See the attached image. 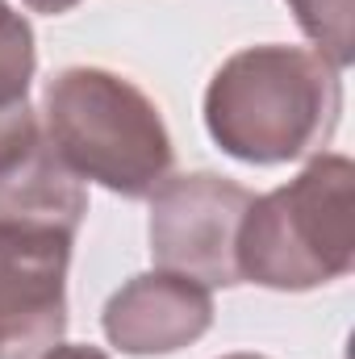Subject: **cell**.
Segmentation results:
<instances>
[{
	"label": "cell",
	"mask_w": 355,
	"mask_h": 359,
	"mask_svg": "<svg viewBox=\"0 0 355 359\" xmlns=\"http://www.w3.org/2000/svg\"><path fill=\"white\" fill-rule=\"evenodd\" d=\"M343 117V72L305 46H243L205 88V130L239 163L322 155Z\"/></svg>",
	"instance_id": "6da1fadb"
},
{
	"label": "cell",
	"mask_w": 355,
	"mask_h": 359,
	"mask_svg": "<svg viewBox=\"0 0 355 359\" xmlns=\"http://www.w3.org/2000/svg\"><path fill=\"white\" fill-rule=\"evenodd\" d=\"M46 142L80 180L126 201L172 176V134L159 104L109 67H63L46 84Z\"/></svg>",
	"instance_id": "7a4b0ae2"
},
{
	"label": "cell",
	"mask_w": 355,
	"mask_h": 359,
	"mask_svg": "<svg viewBox=\"0 0 355 359\" xmlns=\"http://www.w3.org/2000/svg\"><path fill=\"white\" fill-rule=\"evenodd\" d=\"M355 268V163L347 155H314L297 180L251 201L239 226V276L309 292Z\"/></svg>",
	"instance_id": "3957f363"
},
{
	"label": "cell",
	"mask_w": 355,
	"mask_h": 359,
	"mask_svg": "<svg viewBox=\"0 0 355 359\" xmlns=\"http://www.w3.org/2000/svg\"><path fill=\"white\" fill-rule=\"evenodd\" d=\"M255 192L217 172L168 176L151 192V259L163 271L192 276L205 288H234L239 276V226Z\"/></svg>",
	"instance_id": "277c9868"
},
{
	"label": "cell",
	"mask_w": 355,
	"mask_h": 359,
	"mask_svg": "<svg viewBox=\"0 0 355 359\" xmlns=\"http://www.w3.org/2000/svg\"><path fill=\"white\" fill-rule=\"evenodd\" d=\"M72 243L0 226V359H38L63 343Z\"/></svg>",
	"instance_id": "5b68a950"
},
{
	"label": "cell",
	"mask_w": 355,
	"mask_h": 359,
	"mask_svg": "<svg viewBox=\"0 0 355 359\" xmlns=\"http://www.w3.org/2000/svg\"><path fill=\"white\" fill-rule=\"evenodd\" d=\"M100 326L121 355H176L213 326V288L180 271H142L105 301Z\"/></svg>",
	"instance_id": "8992f818"
},
{
	"label": "cell",
	"mask_w": 355,
	"mask_h": 359,
	"mask_svg": "<svg viewBox=\"0 0 355 359\" xmlns=\"http://www.w3.org/2000/svg\"><path fill=\"white\" fill-rule=\"evenodd\" d=\"M84 213H88L84 180L55 155L46 134H38L8 163H0V226L76 238Z\"/></svg>",
	"instance_id": "52a82bcc"
},
{
	"label": "cell",
	"mask_w": 355,
	"mask_h": 359,
	"mask_svg": "<svg viewBox=\"0 0 355 359\" xmlns=\"http://www.w3.org/2000/svg\"><path fill=\"white\" fill-rule=\"evenodd\" d=\"M34 72H38L34 29L8 0H0V163L21 155L42 134L29 109Z\"/></svg>",
	"instance_id": "ba28073f"
},
{
	"label": "cell",
	"mask_w": 355,
	"mask_h": 359,
	"mask_svg": "<svg viewBox=\"0 0 355 359\" xmlns=\"http://www.w3.org/2000/svg\"><path fill=\"white\" fill-rule=\"evenodd\" d=\"M284 4L297 17L301 34L318 46V55L326 63H335L339 72H347L355 59V38H351L355 0H284Z\"/></svg>",
	"instance_id": "9c48e42d"
},
{
	"label": "cell",
	"mask_w": 355,
	"mask_h": 359,
	"mask_svg": "<svg viewBox=\"0 0 355 359\" xmlns=\"http://www.w3.org/2000/svg\"><path fill=\"white\" fill-rule=\"evenodd\" d=\"M38 359H109L100 347H92V343H55L51 351H42Z\"/></svg>",
	"instance_id": "30bf717a"
},
{
	"label": "cell",
	"mask_w": 355,
	"mask_h": 359,
	"mask_svg": "<svg viewBox=\"0 0 355 359\" xmlns=\"http://www.w3.org/2000/svg\"><path fill=\"white\" fill-rule=\"evenodd\" d=\"M80 0H25L29 13H42V17H59V13H72Z\"/></svg>",
	"instance_id": "8fae6325"
},
{
	"label": "cell",
	"mask_w": 355,
	"mask_h": 359,
	"mask_svg": "<svg viewBox=\"0 0 355 359\" xmlns=\"http://www.w3.org/2000/svg\"><path fill=\"white\" fill-rule=\"evenodd\" d=\"M222 359H264V355H247V351H239V355H222Z\"/></svg>",
	"instance_id": "7c38bea8"
}]
</instances>
